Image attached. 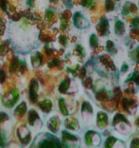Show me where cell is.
<instances>
[{"instance_id": "obj_1", "label": "cell", "mask_w": 139, "mask_h": 148, "mask_svg": "<svg viewBox=\"0 0 139 148\" xmlns=\"http://www.w3.org/2000/svg\"><path fill=\"white\" fill-rule=\"evenodd\" d=\"M19 99V92L17 89H12L10 92H8L5 96H3L2 103L3 105L7 107H12L15 105Z\"/></svg>"}, {"instance_id": "obj_2", "label": "cell", "mask_w": 139, "mask_h": 148, "mask_svg": "<svg viewBox=\"0 0 139 148\" xmlns=\"http://www.w3.org/2000/svg\"><path fill=\"white\" fill-rule=\"evenodd\" d=\"M38 90L39 84L36 80H32L29 85V99L33 103H36L38 100Z\"/></svg>"}, {"instance_id": "obj_3", "label": "cell", "mask_w": 139, "mask_h": 148, "mask_svg": "<svg viewBox=\"0 0 139 148\" xmlns=\"http://www.w3.org/2000/svg\"><path fill=\"white\" fill-rule=\"evenodd\" d=\"M17 136L20 139V140H21L22 143H29L30 140V139H31L29 131L26 126L19 127V128L17 129Z\"/></svg>"}, {"instance_id": "obj_4", "label": "cell", "mask_w": 139, "mask_h": 148, "mask_svg": "<svg viewBox=\"0 0 139 148\" xmlns=\"http://www.w3.org/2000/svg\"><path fill=\"white\" fill-rule=\"evenodd\" d=\"M74 24L79 29H85L89 26V22L80 14V12H77L74 15Z\"/></svg>"}, {"instance_id": "obj_5", "label": "cell", "mask_w": 139, "mask_h": 148, "mask_svg": "<svg viewBox=\"0 0 139 148\" xmlns=\"http://www.w3.org/2000/svg\"><path fill=\"white\" fill-rule=\"evenodd\" d=\"M87 144H93V145H99L100 143V137L97 133L90 131V132L86 133L85 136Z\"/></svg>"}, {"instance_id": "obj_6", "label": "cell", "mask_w": 139, "mask_h": 148, "mask_svg": "<svg viewBox=\"0 0 139 148\" xmlns=\"http://www.w3.org/2000/svg\"><path fill=\"white\" fill-rule=\"evenodd\" d=\"M38 106L44 112H49L52 108V103H51V101H49V100L42 101V102H40L38 103Z\"/></svg>"}, {"instance_id": "obj_7", "label": "cell", "mask_w": 139, "mask_h": 148, "mask_svg": "<svg viewBox=\"0 0 139 148\" xmlns=\"http://www.w3.org/2000/svg\"><path fill=\"white\" fill-rule=\"evenodd\" d=\"M42 61H43V57L41 55V53L39 52L33 53V55L31 56V64L34 68L39 66L41 64H42Z\"/></svg>"}, {"instance_id": "obj_8", "label": "cell", "mask_w": 139, "mask_h": 148, "mask_svg": "<svg viewBox=\"0 0 139 148\" xmlns=\"http://www.w3.org/2000/svg\"><path fill=\"white\" fill-rule=\"evenodd\" d=\"M40 117L35 110H30L29 114V122L30 125H35L36 122H39Z\"/></svg>"}, {"instance_id": "obj_9", "label": "cell", "mask_w": 139, "mask_h": 148, "mask_svg": "<svg viewBox=\"0 0 139 148\" xmlns=\"http://www.w3.org/2000/svg\"><path fill=\"white\" fill-rule=\"evenodd\" d=\"M108 27H109V25H108L107 20L102 19L100 22V24L99 25V27H97V29H99V32L102 35H106L108 33Z\"/></svg>"}, {"instance_id": "obj_10", "label": "cell", "mask_w": 139, "mask_h": 148, "mask_svg": "<svg viewBox=\"0 0 139 148\" xmlns=\"http://www.w3.org/2000/svg\"><path fill=\"white\" fill-rule=\"evenodd\" d=\"M40 147H60L61 144L52 140H45L39 144Z\"/></svg>"}, {"instance_id": "obj_11", "label": "cell", "mask_w": 139, "mask_h": 148, "mask_svg": "<svg viewBox=\"0 0 139 148\" xmlns=\"http://www.w3.org/2000/svg\"><path fill=\"white\" fill-rule=\"evenodd\" d=\"M48 128L55 132V131L59 128V120L57 117H52L48 122Z\"/></svg>"}, {"instance_id": "obj_12", "label": "cell", "mask_w": 139, "mask_h": 148, "mask_svg": "<svg viewBox=\"0 0 139 148\" xmlns=\"http://www.w3.org/2000/svg\"><path fill=\"white\" fill-rule=\"evenodd\" d=\"M97 124H99V126L100 128H103L105 127V125L107 124V116L106 114H104L102 112L99 113V115H97Z\"/></svg>"}, {"instance_id": "obj_13", "label": "cell", "mask_w": 139, "mask_h": 148, "mask_svg": "<svg viewBox=\"0 0 139 148\" xmlns=\"http://www.w3.org/2000/svg\"><path fill=\"white\" fill-rule=\"evenodd\" d=\"M26 109H27L26 103H20V105H19L17 107H16V109H15V111H14L15 115H16V116H18V117H22V116L24 115V114H25Z\"/></svg>"}, {"instance_id": "obj_14", "label": "cell", "mask_w": 139, "mask_h": 148, "mask_svg": "<svg viewBox=\"0 0 139 148\" xmlns=\"http://www.w3.org/2000/svg\"><path fill=\"white\" fill-rule=\"evenodd\" d=\"M65 125H66V127H68L70 129H78L79 124H78V122L75 119L71 118V119H67L65 121Z\"/></svg>"}, {"instance_id": "obj_15", "label": "cell", "mask_w": 139, "mask_h": 148, "mask_svg": "<svg viewBox=\"0 0 139 148\" xmlns=\"http://www.w3.org/2000/svg\"><path fill=\"white\" fill-rule=\"evenodd\" d=\"M69 86H70V80H68V79L63 80V82H62V84L60 85V87H59L60 92L65 93V92L67 91V90H68Z\"/></svg>"}, {"instance_id": "obj_16", "label": "cell", "mask_w": 139, "mask_h": 148, "mask_svg": "<svg viewBox=\"0 0 139 148\" xmlns=\"http://www.w3.org/2000/svg\"><path fill=\"white\" fill-rule=\"evenodd\" d=\"M63 140L64 142H73V140H78V138L76 136L72 135L68 132H65L63 131Z\"/></svg>"}, {"instance_id": "obj_17", "label": "cell", "mask_w": 139, "mask_h": 148, "mask_svg": "<svg viewBox=\"0 0 139 148\" xmlns=\"http://www.w3.org/2000/svg\"><path fill=\"white\" fill-rule=\"evenodd\" d=\"M20 66V63H19V60L17 58H13V60L11 63V66H10V71L11 72H14L16 71V69Z\"/></svg>"}, {"instance_id": "obj_18", "label": "cell", "mask_w": 139, "mask_h": 148, "mask_svg": "<svg viewBox=\"0 0 139 148\" xmlns=\"http://www.w3.org/2000/svg\"><path fill=\"white\" fill-rule=\"evenodd\" d=\"M59 106H60L61 112H62L63 115H68V111H67L65 101H64V99H61L59 101Z\"/></svg>"}, {"instance_id": "obj_19", "label": "cell", "mask_w": 139, "mask_h": 148, "mask_svg": "<svg viewBox=\"0 0 139 148\" xmlns=\"http://www.w3.org/2000/svg\"><path fill=\"white\" fill-rule=\"evenodd\" d=\"M124 24L121 21H117L116 24V32L118 33V34H121V33L124 32Z\"/></svg>"}, {"instance_id": "obj_20", "label": "cell", "mask_w": 139, "mask_h": 148, "mask_svg": "<svg viewBox=\"0 0 139 148\" xmlns=\"http://www.w3.org/2000/svg\"><path fill=\"white\" fill-rule=\"evenodd\" d=\"M8 46H7V44L3 43L0 45V54L1 55H5L7 52H8Z\"/></svg>"}, {"instance_id": "obj_21", "label": "cell", "mask_w": 139, "mask_h": 148, "mask_svg": "<svg viewBox=\"0 0 139 148\" xmlns=\"http://www.w3.org/2000/svg\"><path fill=\"white\" fill-rule=\"evenodd\" d=\"M0 7L3 11L7 12L8 11V8H9V3H8V0H0Z\"/></svg>"}, {"instance_id": "obj_22", "label": "cell", "mask_w": 139, "mask_h": 148, "mask_svg": "<svg viewBox=\"0 0 139 148\" xmlns=\"http://www.w3.org/2000/svg\"><path fill=\"white\" fill-rule=\"evenodd\" d=\"M114 8V4L113 0H107L106 1V9L107 11H113Z\"/></svg>"}, {"instance_id": "obj_23", "label": "cell", "mask_w": 139, "mask_h": 148, "mask_svg": "<svg viewBox=\"0 0 139 148\" xmlns=\"http://www.w3.org/2000/svg\"><path fill=\"white\" fill-rule=\"evenodd\" d=\"M81 3L84 7H88V8H91L94 5V0H81Z\"/></svg>"}, {"instance_id": "obj_24", "label": "cell", "mask_w": 139, "mask_h": 148, "mask_svg": "<svg viewBox=\"0 0 139 148\" xmlns=\"http://www.w3.org/2000/svg\"><path fill=\"white\" fill-rule=\"evenodd\" d=\"M90 43H91V46L94 47V48L97 47V37L95 34H93L90 37Z\"/></svg>"}, {"instance_id": "obj_25", "label": "cell", "mask_w": 139, "mask_h": 148, "mask_svg": "<svg viewBox=\"0 0 139 148\" xmlns=\"http://www.w3.org/2000/svg\"><path fill=\"white\" fill-rule=\"evenodd\" d=\"M46 19L48 20V21H52V20L54 19V12H51V11H47L46 12Z\"/></svg>"}, {"instance_id": "obj_26", "label": "cell", "mask_w": 139, "mask_h": 148, "mask_svg": "<svg viewBox=\"0 0 139 148\" xmlns=\"http://www.w3.org/2000/svg\"><path fill=\"white\" fill-rule=\"evenodd\" d=\"M6 77H7V74L4 70L0 69V83H4V81L6 80Z\"/></svg>"}, {"instance_id": "obj_27", "label": "cell", "mask_w": 139, "mask_h": 148, "mask_svg": "<svg viewBox=\"0 0 139 148\" xmlns=\"http://www.w3.org/2000/svg\"><path fill=\"white\" fill-rule=\"evenodd\" d=\"M8 119H9V116L7 115L6 113H4V112L0 113V123H3L4 121L8 120Z\"/></svg>"}, {"instance_id": "obj_28", "label": "cell", "mask_w": 139, "mask_h": 148, "mask_svg": "<svg viewBox=\"0 0 139 148\" xmlns=\"http://www.w3.org/2000/svg\"><path fill=\"white\" fill-rule=\"evenodd\" d=\"M60 42L62 43V44H63V45H65V44H66V38L62 35V36L60 37Z\"/></svg>"}, {"instance_id": "obj_29", "label": "cell", "mask_w": 139, "mask_h": 148, "mask_svg": "<svg viewBox=\"0 0 139 148\" xmlns=\"http://www.w3.org/2000/svg\"><path fill=\"white\" fill-rule=\"evenodd\" d=\"M133 25H134V27H137V26L139 25V19H137V18L134 19V21H133Z\"/></svg>"}, {"instance_id": "obj_30", "label": "cell", "mask_w": 139, "mask_h": 148, "mask_svg": "<svg viewBox=\"0 0 139 148\" xmlns=\"http://www.w3.org/2000/svg\"><path fill=\"white\" fill-rule=\"evenodd\" d=\"M127 69H128V66L127 65H124L123 69H122V71H125V70H127Z\"/></svg>"}, {"instance_id": "obj_31", "label": "cell", "mask_w": 139, "mask_h": 148, "mask_svg": "<svg viewBox=\"0 0 139 148\" xmlns=\"http://www.w3.org/2000/svg\"><path fill=\"white\" fill-rule=\"evenodd\" d=\"M2 22H1V20H0V33H1V32H2Z\"/></svg>"}, {"instance_id": "obj_32", "label": "cell", "mask_w": 139, "mask_h": 148, "mask_svg": "<svg viewBox=\"0 0 139 148\" xmlns=\"http://www.w3.org/2000/svg\"><path fill=\"white\" fill-rule=\"evenodd\" d=\"M137 124H138V125H139V119H138V121H137Z\"/></svg>"}]
</instances>
